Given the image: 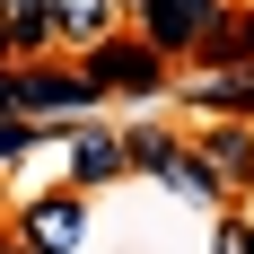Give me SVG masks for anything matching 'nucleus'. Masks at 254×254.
Returning a JSON list of instances; mask_svg holds the SVG:
<instances>
[{
	"mask_svg": "<svg viewBox=\"0 0 254 254\" xmlns=\"http://www.w3.org/2000/svg\"><path fill=\"white\" fill-rule=\"evenodd\" d=\"M79 70H88L97 97H158L167 88V53L149 35H97V44L79 53Z\"/></svg>",
	"mask_w": 254,
	"mask_h": 254,
	"instance_id": "1",
	"label": "nucleus"
},
{
	"mask_svg": "<svg viewBox=\"0 0 254 254\" xmlns=\"http://www.w3.org/2000/svg\"><path fill=\"white\" fill-rule=\"evenodd\" d=\"M79 228H88V193H79V184H70V193H44V202L18 210V237H26L35 254H70Z\"/></svg>",
	"mask_w": 254,
	"mask_h": 254,
	"instance_id": "2",
	"label": "nucleus"
},
{
	"mask_svg": "<svg viewBox=\"0 0 254 254\" xmlns=\"http://www.w3.org/2000/svg\"><path fill=\"white\" fill-rule=\"evenodd\" d=\"M140 9V35H149L158 53H193V35H202L228 0H131Z\"/></svg>",
	"mask_w": 254,
	"mask_h": 254,
	"instance_id": "3",
	"label": "nucleus"
},
{
	"mask_svg": "<svg viewBox=\"0 0 254 254\" xmlns=\"http://www.w3.org/2000/svg\"><path fill=\"white\" fill-rule=\"evenodd\" d=\"M193 62H202V70H237V62H254V9H219V18L193 35Z\"/></svg>",
	"mask_w": 254,
	"mask_h": 254,
	"instance_id": "4",
	"label": "nucleus"
},
{
	"mask_svg": "<svg viewBox=\"0 0 254 254\" xmlns=\"http://www.w3.org/2000/svg\"><path fill=\"white\" fill-rule=\"evenodd\" d=\"M79 105H97L88 70L62 79V70H18V114H79Z\"/></svg>",
	"mask_w": 254,
	"mask_h": 254,
	"instance_id": "5",
	"label": "nucleus"
},
{
	"mask_svg": "<svg viewBox=\"0 0 254 254\" xmlns=\"http://www.w3.org/2000/svg\"><path fill=\"white\" fill-rule=\"evenodd\" d=\"M53 9V35H62V44H97V35H114V18H123V0H44Z\"/></svg>",
	"mask_w": 254,
	"mask_h": 254,
	"instance_id": "6",
	"label": "nucleus"
},
{
	"mask_svg": "<svg viewBox=\"0 0 254 254\" xmlns=\"http://www.w3.org/2000/svg\"><path fill=\"white\" fill-rule=\"evenodd\" d=\"M105 176H123V140L97 131V123H79L70 131V184L88 193V184H105Z\"/></svg>",
	"mask_w": 254,
	"mask_h": 254,
	"instance_id": "7",
	"label": "nucleus"
},
{
	"mask_svg": "<svg viewBox=\"0 0 254 254\" xmlns=\"http://www.w3.org/2000/svg\"><path fill=\"white\" fill-rule=\"evenodd\" d=\"M202 158H210L219 184H246V176H254V131H246V123H210V131H202Z\"/></svg>",
	"mask_w": 254,
	"mask_h": 254,
	"instance_id": "8",
	"label": "nucleus"
},
{
	"mask_svg": "<svg viewBox=\"0 0 254 254\" xmlns=\"http://www.w3.org/2000/svg\"><path fill=\"white\" fill-rule=\"evenodd\" d=\"M193 97L219 105V114H254V62H237V70H202V79H193Z\"/></svg>",
	"mask_w": 254,
	"mask_h": 254,
	"instance_id": "9",
	"label": "nucleus"
},
{
	"mask_svg": "<svg viewBox=\"0 0 254 254\" xmlns=\"http://www.w3.org/2000/svg\"><path fill=\"white\" fill-rule=\"evenodd\" d=\"M35 140H53V123H35V114H0V158H26Z\"/></svg>",
	"mask_w": 254,
	"mask_h": 254,
	"instance_id": "10",
	"label": "nucleus"
},
{
	"mask_svg": "<svg viewBox=\"0 0 254 254\" xmlns=\"http://www.w3.org/2000/svg\"><path fill=\"white\" fill-rule=\"evenodd\" d=\"M210 254H254V228H246V219H219V246H210Z\"/></svg>",
	"mask_w": 254,
	"mask_h": 254,
	"instance_id": "11",
	"label": "nucleus"
},
{
	"mask_svg": "<svg viewBox=\"0 0 254 254\" xmlns=\"http://www.w3.org/2000/svg\"><path fill=\"white\" fill-rule=\"evenodd\" d=\"M0 9H44V0H0Z\"/></svg>",
	"mask_w": 254,
	"mask_h": 254,
	"instance_id": "12",
	"label": "nucleus"
},
{
	"mask_svg": "<svg viewBox=\"0 0 254 254\" xmlns=\"http://www.w3.org/2000/svg\"><path fill=\"white\" fill-rule=\"evenodd\" d=\"M0 254H35V246H26V237H18V246H0Z\"/></svg>",
	"mask_w": 254,
	"mask_h": 254,
	"instance_id": "13",
	"label": "nucleus"
}]
</instances>
